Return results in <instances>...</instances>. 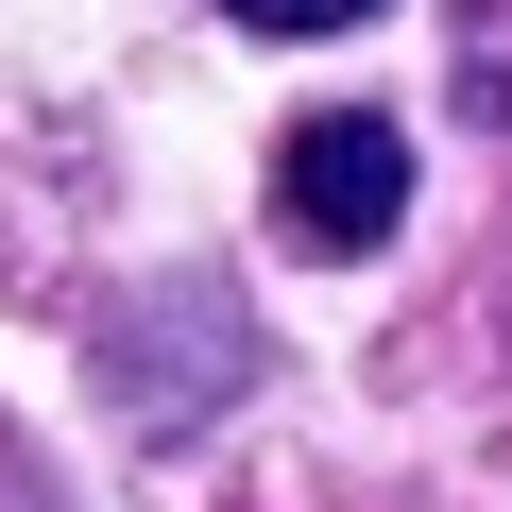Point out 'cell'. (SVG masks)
I'll use <instances>...</instances> for the list:
<instances>
[{
  "label": "cell",
  "instance_id": "cell-1",
  "mask_svg": "<svg viewBox=\"0 0 512 512\" xmlns=\"http://www.w3.org/2000/svg\"><path fill=\"white\" fill-rule=\"evenodd\" d=\"M393 222H410V137L376 103H308L274 137V239L291 256H376Z\"/></svg>",
  "mask_w": 512,
  "mask_h": 512
},
{
  "label": "cell",
  "instance_id": "cell-2",
  "mask_svg": "<svg viewBox=\"0 0 512 512\" xmlns=\"http://www.w3.org/2000/svg\"><path fill=\"white\" fill-rule=\"evenodd\" d=\"M222 18H256V35H359L376 0H222Z\"/></svg>",
  "mask_w": 512,
  "mask_h": 512
}]
</instances>
